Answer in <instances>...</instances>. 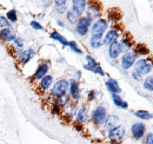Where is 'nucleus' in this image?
Listing matches in <instances>:
<instances>
[{
    "label": "nucleus",
    "mask_w": 153,
    "mask_h": 144,
    "mask_svg": "<svg viewBox=\"0 0 153 144\" xmlns=\"http://www.w3.org/2000/svg\"><path fill=\"white\" fill-rule=\"evenodd\" d=\"M68 46H70V47H71V50H72V51H74L76 53H79V54L82 53V52H81V50L76 47V41H68Z\"/></svg>",
    "instance_id": "nucleus-30"
},
{
    "label": "nucleus",
    "mask_w": 153,
    "mask_h": 144,
    "mask_svg": "<svg viewBox=\"0 0 153 144\" xmlns=\"http://www.w3.org/2000/svg\"><path fill=\"white\" fill-rule=\"evenodd\" d=\"M119 34H120V33H119V31H118L117 28H112V30H110V31H108V33H106V37H105V39H104V44L111 45V44L115 43Z\"/></svg>",
    "instance_id": "nucleus-9"
},
{
    "label": "nucleus",
    "mask_w": 153,
    "mask_h": 144,
    "mask_svg": "<svg viewBox=\"0 0 153 144\" xmlns=\"http://www.w3.org/2000/svg\"><path fill=\"white\" fill-rule=\"evenodd\" d=\"M134 52H135V54L137 53L147 54V53H150V50H149L144 44H138V45L135 46V49H134Z\"/></svg>",
    "instance_id": "nucleus-23"
},
{
    "label": "nucleus",
    "mask_w": 153,
    "mask_h": 144,
    "mask_svg": "<svg viewBox=\"0 0 153 144\" xmlns=\"http://www.w3.org/2000/svg\"><path fill=\"white\" fill-rule=\"evenodd\" d=\"M106 118H107V112L106 110L102 108V106H99L97 108L93 113H92V121L96 125H101L106 122Z\"/></svg>",
    "instance_id": "nucleus-3"
},
{
    "label": "nucleus",
    "mask_w": 153,
    "mask_h": 144,
    "mask_svg": "<svg viewBox=\"0 0 153 144\" xmlns=\"http://www.w3.org/2000/svg\"><path fill=\"white\" fill-rule=\"evenodd\" d=\"M134 71L139 73L140 76L143 74H147L152 71V63L150 60H145V59H140L135 63V70Z\"/></svg>",
    "instance_id": "nucleus-4"
},
{
    "label": "nucleus",
    "mask_w": 153,
    "mask_h": 144,
    "mask_svg": "<svg viewBox=\"0 0 153 144\" xmlns=\"http://www.w3.org/2000/svg\"><path fill=\"white\" fill-rule=\"evenodd\" d=\"M65 10H66V5H64V6H59V7H58V12H59V13H64Z\"/></svg>",
    "instance_id": "nucleus-38"
},
{
    "label": "nucleus",
    "mask_w": 153,
    "mask_h": 144,
    "mask_svg": "<svg viewBox=\"0 0 153 144\" xmlns=\"http://www.w3.org/2000/svg\"><path fill=\"white\" fill-rule=\"evenodd\" d=\"M135 57H137V54L134 53V52H126V53L124 54L123 58H121V66H123V69H125V70L131 69V66H133L134 64H135Z\"/></svg>",
    "instance_id": "nucleus-7"
},
{
    "label": "nucleus",
    "mask_w": 153,
    "mask_h": 144,
    "mask_svg": "<svg viewBox=\"0 0 153 144\" xmlns=\"http://www.w3.org/2000/svg\"><path fill=\"white\" fill-rule=\"evenodd\" d=\"M70 92H71V97L74 99V100H78L80 98V90H79V86H78V83L76 80H71L70 83Z\"/></svg>",
    "instance_id": "nucleus-12"
},
{
    "label": "nucleus",
    "mask_w": 153,
    "mask_h": 144,
    "mask_svg": "<svg viewBox=\"0 0 153 144\" xmlns=\"http://www.w3.org/2000/svg\"><path fill=\"white\" fill-rule=\"evenodd\" d=\"M51 38L52 39H56V40H58L59 43H61L62 45H66V46H68V41L64 38V37L61 36V34H59L58 32H53V33H51Z\"/></svg>",
    "instance_id": "nucleus-24"
},
{
    "label": "nucleus",
    "mask_w": 153,
    "mask_h": 144,
    "mask_svg": "<svg viewBox=\"0 0 153 144\" xmlns=\"http://www.w3.org/2000/svg\"><path fill=\"white\" fill-rule=\"evenodd\" d=\"M101 45H102V43H101V40H100V39L91 38V46H92L93 49H98V47H100Z\"/></svg>",
    "instance_id": "nucleus-28"
},
{
    "label": "nucleus",
    "mask_w": 153,
    "mask_h": 144,
    "mask_svg": "<svg viewBox=\"0 0 153 144\" xmlns=\"http://www.w3.org/2000/svg\"><path fill=\"white\" fill-rule=\"evenodd\" d=\"M0 25L4 26V27L6 28V27H10L11 24H10V21L7 20V18H5V17H0Z\"/></svg>",
    "instance_id": "nucleus-31"
},
{
    "label": "nucleus",
    "mask_w": 153,
    "mask_h": 144,
    "mask_svg": "<svg viewBox=\"0 0 153 144\" xmlns=\"http://www.w3.org/2000/svg\"><path fill=\"white\" fill-rule=\"evenodd\" d=\"M124 135H125V129H124V126H121V125L112 128V129L110 130V134H108L110 140H111L112 142H115V143L120 142V141L123 140Z\"/></svg>",
    "instance_id": "nucleus-6"
},
{
    "label": "nucleus",
    "mask_w": 153,
    "mask_h": 144,
    "mask_svg": "<svg viewBox=\"0 0 153 144\" xmlns=\"http://www.w3.org/2000/svg\"><path fill=\"white\" fill-rule=\"evenodd\" d=\"M131 131H132V135H133L134 138L139 140L145 134V124H143V123H134L133 125H132Z\"/></svg>",
    "instance_id": "nucleus-8"
},
{
    "label": "nucleus",
    "mask_w": 153,
    "mask_h": 144,
    "mask_svg": "<svg viewBox=\"0 0 153 144\" xmlns=\"http://www.w3.org/2000/svg\"><path fill=\"white\" fill-rule=\"evenodd\" d=\"M73 5H72V8H73V12L76 13V16H80L82 12H84V10H85V7H86V1H84V0H74L73 2H72Z\"/></svg>",
    "instance_id": "nucleus-10"
},
{
    "label": "nucleus",
    "mask_w": 153,
    "mask_h": 144,
    "mask_svg": "<svg viewBox=\"0 0 153 144\" xmlns=\"http://www.w3.org/2000/svg\"><path fill=\"white\" fill-rule=\"evenodd\" d=\"M92 22V19L84 17V18H79L78 22H76V31L80 36H85L88 32V27Z\"/></svg>",
    "instance_id": "nucleus-5"
},
{
    "label": "nucleus",
    "mask_w": 153,
    "mask_h": 144,
    "mask_svg": "<svg viewBox=\"0 0 153 144\" xmlns=\"http://www.w3.org/2000/svg\"><path fill=\"white\" fill-rule=\"evenodd\" d=\"M132 45H133V41H132V39L128 36H125L121 39V43H120L121 51H124V50H126V51L130 50V49L132 47Z\"/></svg>",
    "instance_id": "nucleus-18"
},
{
    "label": "nucleus",
    "mask_w": 153,
    "mask_h": 144,
    "mask_svg": "<svg viewBox=\"0 0 153 144\" xmlns=\"http://www.w3.org/2000/svg\"><path fill=\"white\" fill-rule=\"evenodd\" d=\"M106 86H107L108 90L112 92V94H113V93H114V94H118L119 92H121V89H120L118 82L114 80V79H108V80L106 82Z\"/></svg>",
    "instance_id": "nucleus-14"
},
{
    "label": "nucleus",
    "mask_w": 153,
    "mask_h": 144,
    "mask_svg": "<svg viewBox=\"0 0 153 144\" xmlns=\"http://www.w3.org/2000/svg\"><path fill=\"white\" fill-rule=\"evenodd\" d=\"M94 97H96V92H94V91H91V92L88 93V99H90V100H92Z\"/></svg>",
    "instance_id": "nucleus-40"
},
{
    "label": "nucleus",
    "mask_w": 153,
    "mask_h": 144,
    "mask_svg": "<svg viewBox=\"0 0 153 144\" xmlns=\"http://www.w3.org/2000/svg\"><path fill=\"white\" fill-rule=\"evenodd\" d=\"M52 80H53V78H52V76H45L42 79H41V82H40V88H41V90H47L48 88H50V85L52 84Z\"/></svg>",
    "instance_id": "nucleus-19"
},
{
    "label": "nucleus",
    "mask_w": 153,
    "mask_h": 144,
    "mask_svg": "<svg viewBox=\"0 0 153 144\" xmlns=\"http://www.w3.org/2000/svg\"><path fill=\"white\" fill-rule=\"evenodd\" d=\"M47 70H48V66H47L46 64H41V65H39V68L37 69L36 73H34V78H36V79H42V78L46 76Z\"/></svg>",
    "instance_id": "nucleus-16"
},
{
    "label": "nucleus",
    "mask_w": 153,
    "mask_h": 144,
    "mask_svg": "<svg viewBox=\"0 0 153 144\" xmlns=\"http://www.w3.org/2000/svg\"><path fill=\"white\" fill-rule=\"evenodd\" d=\"M87 117H88L87 109L85 108V106H82V108L79 110L78 115H76V122H78V123H80V124H82V123H85V122H86Z\"/></svg>",
    "instance_id": "nucleus-17"
},
{
    "label": "nucleus",
    "mask_w": 153,
    "mask_h": 144,
    "mask_svg": "<svg viewBox=\"0 0 153 144\" xmlns=\"http://www.w3.org/2000/svg\"><path fill=\"white\" fill-rule=\"evenodd\" d=\"M107 21L105 19H99L92 26V38H97V39H101L102 33L106 31L107 28Z\"/></svg>",
    "instance_id": "nucleus-1"
},
{
    "label": "nucleus",
    "mask_w": 153,
    "mask_h": 144,
    "mask_svg": "<svg viewBox=\"0 0 153 144\" xmlns=\"http://www.w3.org/2000/svg\"><path fill=\"white\" fill-rule=\"evenodd\" d=\"M17 14H16V11L14 10H12V11H10L8 13H7V20L8 21H12V22H14V21H17Z\"/></svg>",
    "instance_id": "nucleus-29"
},
{
    "label": "nucleus",
    "mask_w": 153,
    "mask_h": 144,
    "mask_svg": "<svg viewBox=\"0 0 153 144\" xmlns=\"http://www.w3.org/2000/svg\"><path fill=\"white\" fill-rule=\"evenodd\" d=\"M67 19L71 24H76L78 20H79V16H76L73 11H68L67 12Z\"/></svg>",
    "instance_id": "nucleus-27"
},
{
    "label": "nucleus",
    "mask_w": 153,
    "mask_h": 144,
    "mask_svg": "<svg viewBox=\"0 0 153 144\" xmlns=\"http://www.w3.org/2000/svg\"><path fill=\"white\" fill-rule=\"evenodd\" d=\"M31 26H32L33 28H36V30H42V26H41L39 22H37V21H32V22H31Z\"/></svg>",
    "instance_id": "nucleus-34"
},
{
    "label": "nucleus",
    "mask_w": 153,
    "mask_h": 144,
    "mask_svg": "<svg viewBox=\"0 0 153 144\" xmlns=\"http://www.w3.org/2000/svg\"><path fill=\"white\" fill-rule=\"evenodd\" d=\"M93 72H96V73H99V74H101V76H104V71L101 70V68H100L99 65H98V66H97L96 69H94V71H93Z\"/></svg>",
    "instance_id": "nucleus-37"
},
{
    "label": "nucleus",
    "mask_w": 153,
    "mask_h": 144,
    "mask_svg": "<svg viewBox=\"0 0 153 144\" xmlns=\"http://www.w3.org/2000/svg\"><path fill=\"white\" fill-rule=\"evenodd\" d=\"M68 86H70L68 82L65 80V79H61V80L57 82L56 85L53 86V89H52V94H53L56 98L64 97V96H66V92L68 90Z\"/></svg>",
    "instance_id": "nucleus-2"
},
{
    "label": "nucleus",
    "mask_w": 153,
    "mask_h": 144,
    "mask_svg": "<svg viewBox=\"0 0 153 144\" xmlns=\"http://www.w3.org/2000/svg\"><path fill=\"white\" fill-rule=\"evenodd\" d=\"M138 118H141V119H151L152 118V115L145 110H139V111H135L134 113Z\"/></svg>",
    "instance_id": "nucleus-22"
},
{
    "label": "nucleus",
    "mask_w": 153,
    "mask_h": 144,
    "mask_svg": "<svg viewBox=\"0 0 153 144\" xmlns=\"http://www.w3.org/2000/svg\"><path fill=\"white\" fill-rule=\"evenodd\" d=\"M123 51H121V46H120V43H118V41H115L113 44H111L110 45V57L112 58V59H115V58H118L119 57V54L121 53Z\"/></svg>",
    "instance_id": "nucleus-11"
},
{
    "label": "nucleus",
    "mask_w": 153,
    "mask_h": 144,
    "mask_svg": "<svg viewBox=\"0 0 153 144\" xmlns=\"http://www.w3.org/2000/svg\"><path fill=\"white\" fill-rule=\"evenodd\" d=\"M86 59H87V62H88V65H97L96 60H94L91 56H87V57H86Z\"/></svg>",
    "instance_id": "nucleus-35"
},
{
    "label": "nucleus",
    "mask_w": 153,
    "mask_h": 144,
    "mask_svg": "<svg viewBox=\"0 0 153 144\" xmlns=\"http://www.w3.org/2000/svg\"><path fill=\"white\" fill-rule=\"evenodd\" d=\"M120 18H121V13H120L117 8H112V10L108 12V20H111V21H113V22H117Z\"/></svg>",
    "instance_id": "nucleus-21"
},
{
    "label": "nucleus",
    "mask_w": 153,
    "mask_h": 144,
    "mask_svg": "<svg viewBox=\"0 0 153 144\" xmlns=\"http://www.w3.org/2000/svg\"><path fill=\"white\" fill-rule=\"evenodd\" d=\"M112 99H113V102H114V104L117 106H119V108L121 109H127V103L126 102H124L123 99H121V97L120 96H118V94H112Z\"/></svg>",
    "instance_id": "nucleus-20"
},
{
    "label": "nucleus",
    "mask_w": 153,
    "mask_h": 144,
    "mask_svg": "<svg viewBox=\"0 0 153 144\" xmlns=\"http://www.w3.org/2000/svg\"><path fill=\"white\" fill-rule=\"evenodd\" d=\"M0 37H1L4 40H6V41H12V40L16 39L14 32H13L10 27H6V28H4L2 31H0Z\"/></svg>",
    "instance_id": "nucleus-13"
},
{
    "label": "nucleus",
    "mask_w": 153,
    "mask_h": 144,
    "mask_svg": "<svg viewBox=\"0 0 153 144\" xmlns=\"http://www.w3.org/2000/svg\"><path fill=\"white\" fill-rule=\"evenodd\" d=\"M54 4H56V6L59 7V6H64V5H66V1H54Z\"/></svg>",
    "instance_id": "nucleus-39"
},
{
    "label": "nucleus",
    "mask_w": 153,
    "mask_h": 144,
    "mask_svg": "<svg viewBox=\"0 0 153 144\" xmlns=\"http://www.w3.org/2000/svg\"><path fill=\"white\" fill-rule=\"evenodd\" d=\"M33 56H34V51L30 49V50H26V51H21L19 53V59L22 64H26Z\"/></svg>",
    "instance_id": "nucleus-15"
},
{
    "label": "nucleus",
    "mask_w": 153,
    "mask_h": 144,
    "mask_svg": "<svg viewBox=\"0 0 153 144\" xmlns=\"http://www.w3.org/2000/svg\"><path fill=\"white\" fill-rule=\"evenodd\" d=\"M13 41H14V45L18 47H22V45H24V40L21 38H16Z\"/></svg>",
    "instance_id": "nucleus-33"
},
{
    "label": "nucleus",
    "mask_w": 153,
    "mask_h": 144,
    "mask_svg": "<svg viewBox=\"0 0 153 144\" xmlns=\"http://www.w3.org/2000/svg\"><path fill=\"white\" fill-rule=\"evenodd\" d=\"M144 88L147 91H153V76L147 77L144 80Z\"/></svg>",
    "instance_id": "nucleus-26"
},
{
    "label": "nucleus",
    "mask_w": 153,
    "mask_h": 144,
    "mask_svg": "<svg viewBox=\"0 0 153 144\" xmlns=\"http://www.w3.org/2000/svg\"><path fill=\"white\" fill-rule=\"evenodd\" d=\"M145 144H153V132H149L145 138Z\"/></svg>",
    "instance_id": "nucleus-32"
},
{
    "label": "nucleus",
    "mask_w": 153,
    "mask_h": 144,
    "mask_svg": "<svg viewBox=\"0 0 153 144\" xmlns=\"http://www.w3.org/2000/svg\"><path fill=\"white\" fill-rule=\"evenodd\" d=\"M118 122V117L117 116H114V115H111V116H108L107 118H106V125L108 126V128H114L115 126V123Z\"/></svg>",
    "instance_id": "nucleus-25"
},
{
    "label": "nucleus",
    "mask_w": 153,
    "mask_h": 144,
    "mask_svg": "<svg viewBox=\"0 0 153 144\" xmlns=\"http://www.w3.org/2000/svg\"><path fill=\"white\" fill-rule=\"evenodd\" d=\"M132 77H133V78L135 79V80L140 82V80H141V77H143V76H140L139 73H137L135 71H133V73H132Z\"/></svg>",
    "instance_id": "nucleus-36"
}]
</instances>
